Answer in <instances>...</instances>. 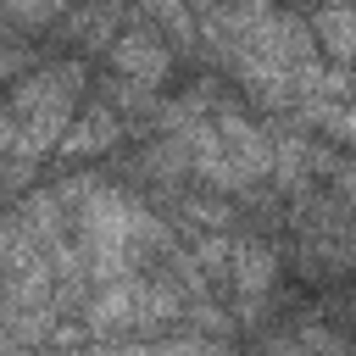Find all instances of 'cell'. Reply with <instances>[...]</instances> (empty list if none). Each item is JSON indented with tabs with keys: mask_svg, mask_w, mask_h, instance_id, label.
Returning <instances> with one entry per match:
<instances>
[{
	"mask_svg": "<svg viewBox=\"0 0 356 356\" xmlns=\"http://www.w3.org/2000/svg\"><path fill=\"white\" fill-rule=\"evenodd\" d=\"M56 195L72 211V234L89 267V284H117L128 273H139L156 250H172L167 222H156L150 206H139L128 189L100 184V178H72L56 184Z\"/></svg>",
	"mask_w": 356,
	"mask_h": 356,
	"instance_id": "6da1fadb",
	"label": "cell"
},
{
	"mask_svg": "<svg viewBox=\"0 0 356 356\" xmlns=\"http://www.w3.org/2000/svg\"><path fill=\"white\" fill-rule=\"evenodd\" d=\"M83 83H89V67L78 56H61V61H44L33 72H22L6 95V117H0V145H6V184L11 195L22 200L28 189V172L67 139L72 117L83 111Z\"/></svg>",
	"mask_w": 356,
	"mask_h": 356,
	"instance_id": "7a4b0ae2",
	"label": "cell"
},
{
	"mask_svg": "<svg viewBox=\"0 0 356 356\" xmlns=\"http://www.w3.org/2000/svg\"><path fill=\"white\" fill-rule=\"evenodd\" d=\"M167 134H184L189 139V172H200L211 189H228V195H245L250 184H267L273 178V156H278V134H267L261 122H250L245 111H206L195 122H178Z\"/></svg>",
	"mask_w": 356,
	"mask_h": 356,
	"instance_id": "3957f363",
	"label": "cell"
},
{
	"mask_svg": "<svg viewBox=\"0 0 356 356\" xmlns=\"http://www.w3.org/2000/svg\"><path fill=\"white\" fill-rule=\"evenodd\" d=\"M89 323V334L100 339H150V334H172L189 317V295L161 273H128L117 284H95V295L78 312Z\"/></svg>",
	"mask_w": 356,
	"mask_h": 356,
	"instance_id": "277c9868",
	"label": "cell"
},
{
	"mask_svg": "<svg viewBox=\"0 0 356 356\" xmlns=\"http://www.w3.org/2000/svg\"><path fill=\"white\" fill-rule=\"evenodd\" d=\"M295 267L306 284H334L356 267V206L339 195V206L312 200L295 222Z\"/></svg>",
	"mask_w": 356,
	"mask_h": 356,
	"instance_id": "5b68a950",
	"label": "cell"
},
{
	"mask_svg": "<svg viewBox=\"0 0 356 356\" xmlns=\"http://www.w3.org/2000/svg\"><path fill=\"white\" fill-rule=\"evenodd\" d=\"M106 61H111L117 78H134L145 89H167V78H172V39L161 28H122L106 44Z\"/></svg>",
	"mask_w": 356,
	"mask_h": 356,
	"instance_id": "8992f818",
	"label": "cell"
},
{
	"mask_svg": "<svg viewBox=\"0 0 356 356\" xmlns=\"http://www.w3.org/2000/svg\"><path fill=\"white\" fill-rule=\"evenodd\" d=\"M122 134H128V122H122V111L106 100V95H95L78 117H72V128H67V139L56 145V156L61 161H95V156H106V150H117L122 145Z\"/></svg>",
	"mask_w": 356,
	"mask_h": 356,
	"instance_id": "52a82bcc",
	"label": "cell"
},
{
	"mask_svg": "<svg viewBox=\"0 0 356 356\" xmlns=\"http://www.w3.org/2000/svg\"><path fill=\"white\" fill-rule=\"evenodd\" d=\"M273 284H278V256L261 239H234V273H228L234 300L250 312V306H261L273 295Z\"/></svg>",
	"mask_w": 356,
	"mask_h": 356,
	"instance_id": "ba28073f",
	"label": "cell"
},
{
	"mask_svg": "<svg viewBox=\"0 0 356 356\" xmlns=\"http://www.w3.org/2000/svg\"><path fill=\"white\" fill-rule=\"evenodd\" d=\"M61 39H72L78 50H106L122 33V0H78L61 22Z\"/></svg>",
	"mask_w": 356,
	"mask_h": 356,
	"instance_id": "9c48e42d",
	"label": "cell"
},
{
	"mask_svg": "<svg viewBox=\"0 0 356 356\" xmlns=\"http://www.w3.org/2000/svg\"><path fill=\"white\" fill-rule=\"evenodd\" d=\"M95 356H239V350L222 345V339H211V334H150V339L100 345Z\"/></svg>",
	"mask_w": 356,
	"mask_h": 356,
	"instance_id": "30bf717a",
	"label": "cell"
},
{
	"mask_svg": "<svg viewBox=\"0 0 356 356\" xmlns=\"http://www.w3.org/2000/svg\"><path fill=\"white\" fill-rule=\"evenodd\" d=\"M312 28H317V44L334 67L356 72V6H317L312 11Z\"/></svg>",
	"mask_w": 356,
	"mask_h": 356,
	"instance_id": "8fae6325",
	"label": "cell"
},
{
	"mask_svg": "<svg viewBox=\"0 0 356 356\" xmlns=\"http://www.w3.org/2000/svg\"><path fill=\"white\" fill-rule=\"evenodd\" d=\"M145 17H150L178 50H195V39H200V11H195V0H145Z\"/></svg>",
	"mask_w": 356,
	"mask_h": 356,
	"instance_id": "7c38bea8",
	"label": "cell"
},
{
	"mask_svg": "<svg viewBox=\"0 0 356 356\" xmlns=\"http://www.w3.org/2000/svg\"><path fill=\"white\" fill-rule=\"evenodd\" d=\"M72 6H78V0H6V11H11V22H17V28H44V22H61Z\"/></svg>",
	"mask_w": 356,
	"mask_h": 356,
	"instance_id": "4fadbf2b",
	"label": "cell"
},
{
	"mask_svg": "<svg viewBox=\"0 0 356 356\" xmlns=\"http://www.w3.org/2000/svg\"><path fill=\"white\" fill-rule=\"evenodd\" d=\"M323 128H334L339 139H350V145H356V100H345V106H334Z\"/></svg>",
	"mask_w": 356,
	"mask_h": 356,
	"instance_id": "5bb4252c",
	"label": "cell"
},
{
	"mask_svg": "<svg viewBox=\"0 0 356 356\" xmlns=\"http://www.w3.org/2000/svg\"><path fill=\"white\" fill-rule=\"evenodd\" d=\"M334 189L356 206V161H334Z\"/></svg>",
	"mask_w": 356,
	"mask_h": 356,
	"instance_id": "9a60e30c",
	"label": "cell"
},
{
	"mask_svg": "<svg viewBox=\"0 0 356 356\" xmlns=\"http://www.w3.org/2000/svg\"><path fill=\"white\" fill-rule=\"evenodd\" d=\"M39 356H95V350H39Z\"/></svg>",
	"mask_w": 356,
	"mask_h": 356,
	"instance_id": "2e32d148",
	"label": "cell"
}]
</instances>
